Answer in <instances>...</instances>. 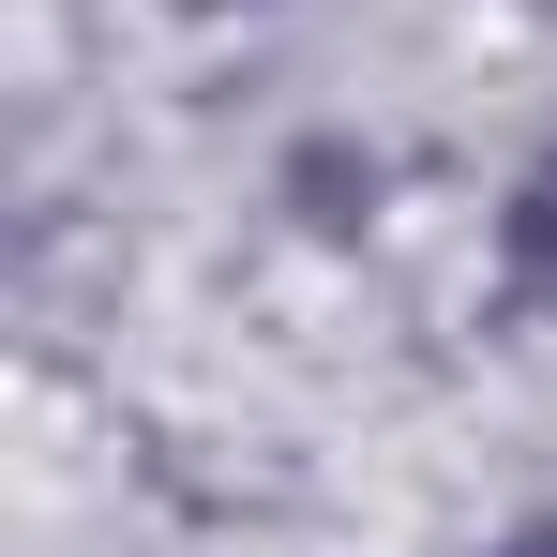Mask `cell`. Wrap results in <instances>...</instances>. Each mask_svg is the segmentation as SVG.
I'll use <instances>...</instances> for the list:
<instances>
[{"label": "cell", "instance_id": "2", "mask_svg": "<svg viewBox=\"0 0 557 557\" xmlns=\"http://www.w3.org/2000/svg\"><path fill=\"white\" fill-rule=\"evenodd\" d=\"M286 196H301V226H376V151H347V136H317V151L286 166Z\"/></svg>", "mask_w": 557, "mask_h": 557}, {"label": "cell", "instance_id": "1", "mask_svg": "<svg viewBox=\"0 0 557 557\" xmlns=\"http://www.w3.org/2000/svg\"><path fill=\"white\" fill-rule=\"evenodd\" d=\"M497 272L528 286V301H557V136L528 151V182H512V211H497Z\"/></svg>", "mask_w": 557, "mask_h": 557}, {"label": "cell", "instance_id": "3", "mask_svg": "<svg viewBox=\"0 0 557 557\" xmlns=\"http://www.w3.org/2000/svg\"><path fill=\"white\" fill-rule=\"evenodd\" d=\"M497 557H557V528H512V543H497Z\"/></svg>", "mask_w": 557, "mask_h": 557}]
</instances>
